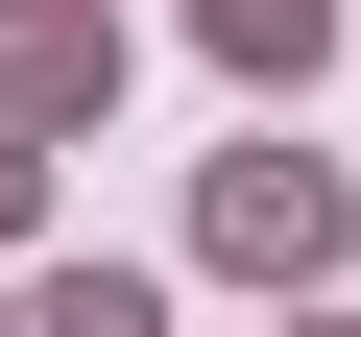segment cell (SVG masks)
Returning a JSON list of instances; mask_svg holds the SVG:
<instances>
[{
    "label": "cell",
    "mask_w": 361,
    "mask_h": 337,
    "mask_svg": "<svg viewBox=\"0 0 361 337\" xmlns=\"http://www.w3.org/2000/svg\"><path fill=\"white\" fill-rule=\"evenodd\" d=\"M217 241H241V265H313V241H337V193H313V168H241V193H217Z\"/></svg>",
    "instance_id": "cell-1"
},
{
    "label": "cell",
    "mask_w": 361,
    "mask_h": 337,
    "mask_svg": "<svg viewBox=\"0 0 361 337\" xmlns=\"http://www.w3.org/2000/svg\"><path fill=\"white\" fill-rule=\"evenodd\" d=\"M25 337H169V313H145V265H73V289H49Z\"/></svg>",
    "instance_id": "cell-2"
},
{
    "label": "cell",
    "mask_w": 361,
    "mask_h": 337,
    "mask_svg": "<svg viewBox=\"0 0 361 337\" xmlns=\"http://www.w3.org/2000/svg\"><path fill=\"white\" fill-rule=\"evenodd\" d=\"M313 25H337V0H217V49H241V73H313Z\"/></svg>",
    "instance_id": "cell-3"
}]
</instances>
